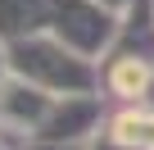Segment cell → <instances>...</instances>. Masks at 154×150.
Segmentation results:
<instances>
[{"label": "cell", "instance_id": "1", "mask_svg": "<svg viewBox=\"0 0 154 150\" xmlns=\"http://www.w3.org/2000/svg\"><path fill=\"white\" fill-rule=\"evenodd\" d=\"M9 73L27 87H41L50 96H91L100 73L91 59L68 50L54 32H36L9 46Z\"/></svg>", "mask_w": 154, "mask_h": 150}, {"label": "cell", "instance_id": "2", "mask_svg": "<svg viewBox=\"0 0 154 150\" xmlns=\"http://www.w3.org/2000/svg\"><path fill=\"white\" fill-rule=\"evenodd\" d=\"M50 32L82 59H100L122 32V14L104 9L100 0H54Z\"/></svg>", "mask_w": 154, "mask_h": 150}, {"label": "cell", "instance_id": "3", "mask_svg": "<svg viewBox=\"0 0 154 150\" xmlns=\"http://www.w3.org/2000/svg\"><path fill=\"white\" fill-rule=\"evenodd\" d=\"M54 18V0H0V41L14 46L23 37L50 32Z\"/></svg>", "mask_w": 154, "mask_h": 150}, {"label": "cell", "instance_id": "4", "mask_svg": "<svg viewBox=\"0 0 154 150\" xmlns=\"http://www.w3.org/2000/svg\"><path fill=\"white\" fill-rule=\"evenodd\" d=\"M149 82H154V64L145 55H131V50H118L104 68V87L118 100H145Z\"/></svg>", "mask_w": 154, "mask_h": 150}, {"label": "cell", "instance_id": "5", "mask_svg": "<svg viewBox=\"0 0 154 150\" xmlns=\"http://www.w3.org/2000/svg\"><path fill=\"white\" fill-rule=\"evenodd\" d=\"M95 109H100L95 96H59L41 127H45L50 136H77V132H86V127L95 123Z\"/></svg>", "mask_w": 154, "mask_h": 150}, {"label": "cell", "instance_id": "6", "mask_svg": "<svg viewBox=\"0 0 154 150\" xmlns=\"http://www.w3.org/2000/svg\"><path fill=\"white\" fill-rule=\"evenodd\" d=\"M113 136L131 150H154V109H127L113 118Z\"/></svg>", "mask_w": 154, "mask_h": 150}, {"label": "cell", "instance_id": "7", "mask_svg": "<svg viewBox=\"0 0 154 150\" xmlns=\"http://www.w3.org/2000/svg\"><path fill=\"white\" fill-rule=\"evenodd\" d=\"M100 5H104V9H113V14H122V9H131V5H136V0H100Z\"/></svg>", "mask_w": 154, "mask_h": 150}, {"label": "cell", "instance_id": "8", "mask_svg": "<svg viewBox=\"0 0 154 150\" xmlns=\"http://www.w3.org/2000/svg\"><path fill=\"white\" fill-rule=\"evenodd\" d=\"M95 150H131V145H122V141H118V136H109V141H100V145H95Z\"/></svg>", "mask_w": 154, "mask_h": 150}, {"label": "cell", "instance_id": "9", "mask_svg": "<svg viewBox=\"0 0 154 150\" xmlns=\"http://www.w3.org/2000/svg\"><path fill=\"white\" fill-rule=\"evenodd\" d=\"M0 73H9V46L0 41Z\"/></svg>", "mask_w": 154, "mask_h": 150}, {"label": "cell", "instance_id": "10", "mask_svg": "<svg viewBox=\"0 0 154 150\" xmlns=\"http://www.w3.org/2000/svg\"><path fill=\"white\" fill-rule=\"evenodd\" d=\"M145 105H149V109H154V82H149V91H145Z\"/></svg>", "mask_w": 154, "mask_h": 150}]
</instances>
